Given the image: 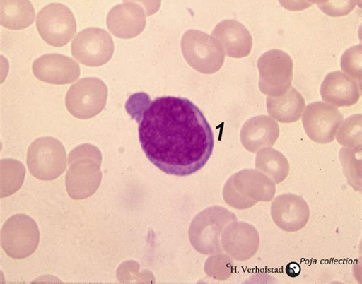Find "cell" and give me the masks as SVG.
<instances>
[{"mask_svg":"<svg viewBox=\"0 0 362 284\" xmlns=\"http://www.w3.org/2000/svg\"><path fill=\"white\" fill-rule=\"evenodd\" d=\"M135 119L141 148L161 172L177 177L192 175L202 169L213 154L211 126L187 99L158 97Z\"/></svg>","mask_w":362,"mask_h":284,"instance_id":"cell-1","label":"cell"},{"mask_svg":"<svg viewBox=\"0 0 362 284\" xmlns=\"http://www.w3.org/2000/svg\"><path fill=\"white\" fill-rule=\"evenodd\" d=\"M181 51L187 64L197 71L214 74L225 61V53L213 36L198 30L186 32L181 40Z\"/></svg>","mask_w":362,"mask_h":284,"instance_id":"cell-2","label":"cell"},{"mask_svg":"<svg viewBox=\"0 0 362 284\" xmlns=\"http://www.w3.org/2000/svg\"><path fill=\"white\" fill-rule=\"evenodd\" d=\"M108 88L98 78H83L72 85L65 97L66 109L75 118L88 119L96 117L106 106Z\"/></svg>","mask_w":362,"mask_h":284,"instance_id":"cell-3","label":"cell"},{"mask_svg":"<svg viewBox=\"0 0 362 284\" xmlns=\"http://www.w3.org/2000/svg\"><path fill=\"white\" fill-rule=\"evenodd\" d=\"M259 87L267 96L276 97L287 93L293 78L291 56L281 50L265 52L258 61Z\"/></svg>","mask_w":362,"mask_h":284,"instance_id":"cell-4","label":"cell"},{"mask_svg":"<svg viewBox=\"0 0 362 284\" xmlns=\"http://www.w3.org/2000/svg\"><path fill=\"white\" fill-rule=\"evenodd\" d=\"M66 150L52 137L37 138L28 150L27 165L31 174L42 181L58 178L66 169Z\"/></svg>","mask_w":362,"mask_h":284,"instance_id":"cell-5","label":"cell"},{"mask_svg":"<svg viewBox=\"0 0 362 284\" xmlns=\"http://www.w3.org/2000/svg\"><path fill=\"white\" fill-rule=\"evenodd\" d=\"M36 27L42 39L53 47L69 44L77 32V23L71 9L61 4H51L37 13Z\"/></svg>","mask_w":362,"mask_h":284,"instance_id":"cell-6","label":"cell"},{"mask_svg":"<svg viewBox=\"0 0 362 284\" xmlns=\"http://www.w3.org/2000/svg\"><path fill=\"white\" fill-rule=\"evenodd\" d=\"M115 50L111 35L102 28H88L75 37L71 45L74 58L88 67L107 64Z\"/></svg>","mask_w":362,"mask_h":284,"instance_id":"cell-7","label":"cell"},{"mask_svg":"<svg viewBox=\"0 0 362 284\" xmlns=\"http://www.w3.org/2000/svg\"><path fill=\"white\" fill-rule=\"evenodd\" d=\"M40 231L35 221L23 214L13 216L3 227L2 246L11 258L30 256L40 242Z\"/></svg>","mask_w":362,"mask_h":284,"instance_id":"cell-8","label":"cell"},{"mask_svg":"<svg viewBox=\"0 0 362 284\" xmlns=\"http://www.w3.org/2000/svg\"><path fill=\"white\" fill-rule=\"evenodd\" d=\"M342 122L341 112L323 102L310 104L303 117V125L308 137L320 144L334 141Z\"/></svg>","mask_w":362,"mask_h":284,"instance_id":"cell-9","label":"cell"},{"mask_svg":"<svg viewBox=\"0 0 362 284\" xmlns=\"http://www.w3.org/2000/svg\"><path fill=\"white\" fill-rule=\"evenodd\" d=\"M35 77L53 85L70 84L80 78L79 64L68 56L59 54H45L33 64Z\"/></svg>","mask_w":362,"mask_h":284,"instance_id":"cell-10","label":"cell"},{"mask_svg":"<svg viewBox=\"0 0 362 284\" xmlns=\"http://www.w3.org/2000/svg\"><path fill=\"white\" fill-rule=\"evenodd\" d=\"M107 25L110 32L119 39H134L145 30L146 20L144 9L134 3L114 6L108 13Z\"/></svg>","mask_w":362,"mask_h":284,"instance_id":"cell-11","label":"cell"},{"mask_svg":"<svg viewBox=\"0 0 362 284\" xmlns=\"http://www.w3.org/2000/svg\"><path fill=\"white\" fill-rule=\"evenodd\" d=\"M272 213L274 223L288 232L304 228L310 218L308 203L302 197L294 194H283L276 198Z\"/></svg>","mask_w":362,"mask_h":284,"instance_id":"cell-12","label":"cell"},{"mask_svg":"<svg viewBox=\"0 0 362 284\" xmlns=\"http://www.w3.org/2000/svg\"><path fill=\"white\" fill-rule=\"evenodd\" d=\"M361 84L346 73L335 71L324 79L320 94L322 99L331 105L348 107L355 105L361 96Z\"/></svg>","mask_w":362,"mask_h":284,"instance_id":"cell-13","label":"cell"},{"mask_svg":"<svg viewBox=\"0 0 362 284\" xmlns=\"http://www.w3.org/2000/svg\"><path fill=\"white\" fill-rule=\"evenodd\" d=\"M212 35L225 54L230 58L243 59L252 52V35L245 25L236 20H227L218 23Z\"/></svg>","mask_w":362,"mask_h":284,"instance_id":"cell-14","label":"cell"},{"mask_svg":"<svg viewBox=\"0 0 362 284\" xmlns=\"http://www.w3.org/2000/svg\"><path fill=\"white\" fill-rule=\"evenodd\" d=\"M280 129L278 123L268 117H257L247 121L241 138L245 147L251 150L272 146L278 140Z\"/></svg>","mask_w":362,"mask_h":284,"instance_id":"cell-15","label":"cell"},{"mask_svg":"<svg viewBox=\"0 0 362 284\" xmlns=\"http://www.w3.org/2000/svg\"><path fill=\"white\" fill-rule=\"evenodd\" d=\"M266 101L269 115L280 122H295L303 114L305 100L302 95L292 87L281 96L268 97Z\"/></svg>","mask_w":362,"mask_h":284,"instance_id":"cell-16","label":"cell"},{"mask_svg":"<svg viewBox=\"0 0 362 284\" xmlns=\"http://www.w3.org/2000/svg\"><path fill=\"white\" fill-rule=\"evenodd\" d=\"M35 17L30 0H0V23L8 30H25L33 24Z\"/></svg>","mask_w":362,"mask_h":284,"instance_id":"cell-17","label":"cell"},{"mask_svg":"<svg viewBox=\"0 0 362 284\" xmlns=\"http://www.w3.org/2000/svg\"><path fill=\"white\" fill-rule=\"evenodd\" d=\"M337 141L339 144L349 147L361 144V115L348 118L339 128Z\"/></svg>","mask_w":362,"mask_h":284,"instance_id":"cell-18","label":"cell"},{"mask_svg":"<svg viewBox=\"0 0 362 284\" xmlns=\"http://www.w3.org/2000/svg\"><path fill=\"white\" fill-rule=\"evenodd\" d=\"M341 67L343 71L361 83V45L351 47L341 59Z\"/></svg>","mask_w":362,"mask_h":284,"instance_id":"cell-19","label":"cell"},{"mask_svg":"<svg viewBox=\"0 0 362 284\" xmlns=\"http://www.w3.org/2000/svg\"><path fill=\"white\" fill-rule=\"evenodd\" d=\"M358 0H329L325 4L317 6L320 11L331 17H342L354 11Z\"/></svg>","mask_w":362,"mask_h":284,"instance_id":"cell-20","label":"cell"},{"mask_svg":"<svg viewBox=\"0 0 362 284\" xmlns=\"http://www.w3.org/2000/svg\"><path fill=\"white\" fill-rule=\"evenodd\" d=\"M281 6L291 12H300L312 6L308 0H279Z\"/></svg>","mask_w":362,"mask_h":284,"instance_id":"cell-21","label":"cell"},{"mask_svg":"<svg viewBox=\"0 0 362 284\" xmlns=\"http://www.w3.org/2000/svg\"><path fill=\"white\" fill-rule=\"evenodd\" d=\"M124 2L137 3L145 9L147 16H151L158 12L162 0H123Z\"/></svg>","mask_w":362,"mask_h":284,"instance_id":"cell-22","label":"cell"},{"mask_svg":"<svg viewBox=\"0 0 362 284\" xmlns=\"http://www.w3.org/2000/svg\"><path fill=\"white\" fill-rule=\"evenodd\" d=\"M300 273V268L298 264L291 263L287 267V273L290 277H298Z\"/></svg>","mask_w":362,"mask_h":284,"instance_id":"cell-23","label":"cell"},{"mask_svg":"<svg viewBox=\"0 0 362 284\" xmlns=\"http://www.w3.org/2000/svg\"><path fill=\"white\" fill-rule=\"evenodd\" d=\"M308 1L313 4H317V6L325 4L329 1V0H308Z\"/></svg>","mask_w":362,"mask_h":284,"instance_id":"cell-24","label":"cell"}]
</instances>
